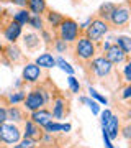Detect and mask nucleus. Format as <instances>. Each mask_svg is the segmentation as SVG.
Listing matches in <instances>:
<instances>
[{"mask_svg":"<svg viewBox=\"0 0 131 148\" xmlns=\"http://www.w3.org/2000/svg\"><path fill=\"white\" fill-rule=\"evenodd\" d=\"M84 73H85L87 81H89L90 84H94V82H100V84L105 86L107 89L111 90L110 81H113L118 89L121 87V81H123L121 77H120V79H111V77L116 76L120 71L116 69V66H113L108 59L105 58L103 54L95 56L90 63L85 64V66H84Z\"/></svg>","mask_w":131,"mask_h":148,"instance_id":"obj_1","label":"nucleus"},{"mask_svg":"<svg viewBox=\"0 0 131 148\" xmlns=\"http://www.w3.org/2000/svg\"><path fill=\"white\" fill-rule=\"evenodd\" d=\"M97 54H98V45L89 40L85 35H80L79 40L72 45V56L75 63H79L82 68L87 63H90Z\"/></svg>","mask_w":131,"mask_h":148,"instance_id":"obj_2","label":"nucleus"},{"mask_svg":"<svg viewBox=\"0 0 131 148\" xmlns=\"http://www.w3.org/2000/svg\"><path fill=\"white\" fill-rule=\"evenodd\" d=\"M0 33L7 43H16L23 35V27L12 18L10 12L5 10L2 20H0Z\"/></svg>","mask_w":131,"mask_h":148,"instance_id":"obj_3","label":"nucleus"},{"mask_svg":"<svg viewBox=\"0 0 131 148\" xmlns=\"http://www.w3.org/2000/svg\"><path fill=\"white\" fill-rule=\"evenodd\" d=\"M54 33H56L61 40L67 41L69 45H74V43L79 40V36H80V35H84V33L80 32L79 23L74 20V18H71V16H64L62 23L59 25V28Z\"/></svg>","mask_w":131,"mask_h":148,"instance_id":"obj_4","label":"nucleus"},{"mask_svg":"<svg viewBox=\"0 0 131 148\" xmlns=\"http://www.w3.org/2000/svg\"><path fill=\"white\" fill-rule=\"evenodd\" d=\"M110 28L115 30H125L130 28L131 25V8L128 7V3H116V8L113 10L110 16Z\"/></svg>","mask_w":131,"mask_h":148,"instance_id":"obj_5","label":"nucleus"},{"mask_svg":"<svg viewBox=\"0 0 131 148\" xmlns=\"http://www.w3.org/2000/svg\"><path fill=\"white\" fill-rule=\"evenodd\" d=\"M0 138H2V145L12 147L23 138V130L20 128L18 123L7 120L3 125H0Z\"/></svg>","mask_w":131,"mask_h":148,"instance_id":"obj_6","label":"nucleus"},{"mask_svg":"<svg viewBox=\"0 0 131 148\" xmlns=\"http://www.w3.org/2000/svg\"><path fill=\"white\" fill-rule=\"evenodd\" d=\"M108 32H110V23L102 20V18H97V16L94 15L92 23H90L89 28L84 32V35L89 38V40H92L94 43H100V41H103V36Z\"/></svg>","mask_w":131,"mask_h":148,"instance_id":"obj_7","label":"nucleus"},{"mask_svg":"<svg viewBox=\"0 0 131 148\" xmlns=\"http://www.w3.org/2000/svg\"><path fill=\"white\" fill-rule=\"evenodd\" d=\"M51 114L52 119L56 120H62L71 114V106H69V99H66V95L61 92V90H56V94L52 95V101H51Z\"/></svg>","mask_w":131,"mask_h":148,"instance_id":"obj_8","label":"nucleus"},{"mask_svg":"<svg viewBox=\"0 0 131 148\" xmlns=\"http://www.w3.org/2000/svg\"><path fill=\"white\" fill-rule=\"evenodd\" d=\"M23 107L30 114L38 110V109L46 107V101H44V95H43V90H41V86L39 84H35V87L26 94L25 101H23Z\"/></svg>","mask_w":131,"mask_h":148,"instance_id":"obj_9","label":"nucleus"},{"mask_svg":"<svg viewBox=\"0 0 131 148\" xmlns=\"http://www.w3.org/2000/svg\"><path fill=\"white\" fill-rule=\"evenodd\" d=\"M0 56H2V63H5L7 66L18 64L23 59V53H21L20 46L16 43H7V45H3V49H2Z\"/></svg>","mask_w":131,"mask_h":148,"instance_id":"obj_10","label":"nucleus"},{"mask_svg":"<svg viewBox=\"0 0 131 148\" xmlns=\"http://www.w3.org/2000/svg\"><path fill=\"white\" fill-rule=\"evenodd\" d=\"M43 68H39L36 63H25L23 71H21V79L25 81V84H38L43 79Z\"/></svg>","mask_w":131,"mask_h":148,"instance_id":"obj_11","label":"nucleus"},{"mask_svg":"<svg viewBox=\"0 0 131 148\" xmlns=\"http://www.w3.org/2000/svg\"><path fill=\"white\" fill-rule=\"evenodd\" d=\"M105 56V58L108 59L113 66H120V64H123V63H126V59H128V56H126V53L121 49L116 43H111L110 45V48L107 49V51H103L102 53Z\"/></svg>","mask_w":131,"mask_h":148,"instance_id":"obj_12","label":"nucleus"},{"mask_svg":"<svg viewBox=\"0 0 131 148\" xmlns=\"http://www.w3.org/2000/svg\"><path fill=\"white\" fill-rule=\"evenodd\" d=\"M43 135H44L43 127L36 125L31 119H28V120L23 123V138H30V140H33V142L39 143L41 138H43Z\"/></svg>","mask_w":131,"mask_h":148,"instance_id":"obj_13","label":"nucleus"},{"mask_svg":"<svg viewBox=\"0 0 131 148\" xmlns=\"http://www.w3.org/2000/svg\"><path fill=\"white\" fill-rule=\"evenodd\" d=\"M21 38H23V46L28 53H35L43 46V40L36 32H26L21 35Z\"/></svg>","mask_w":131,"mask_h":148,"instance_id":"obj_14","label":"nucleus"},{"mask_svg":"<svg viewBox=\"0 0 131 148\" xmlns=\"http://www.w3.org/2000/svg\"><path fill=\"white\" fill-rule=\"evenodd\" d=\"M7 115H8V120L13 122V123H18V125H23L30 119L25 107H20V106H8L7 107Z\"/></svg>","mask_w":131,"mask_h":148,"instance_id":"obj_15","label":"nucleus"},{"mask_svg":"<svg viewBox=\"0 0 131 148\" xmlns=\"http://www.w3.org/2000/svg\"><path fill=\"white\" fill-rule=\"evenodd\" d=\"M30 119H31L36 125H39V127L44 128V125H48V123L52 120V114H51L49 109L43 107V109H38V110L31 112V114H30Z\"/></svg>","mask_w":131,"mask_h":148,"instance_id":"obj_16","label":"nucleus"},{"mask_svg":"<svg viewBox=\"0 0 131 148\" xmlns=\"http://www.w3.org/2000/svg\"><path fill=\"white\" fill-rule=\"evenodd\" d=\"M43 16H44V21H46L48 28H49V30H52V32H56V30L59 28V25H61V23H62V20H64L62 13L52 10V8H48L46 13H44Z\"/></svg>","mask_w":131,"mask_h":148,"instance_id":"obj_17","label":"nucleus"},{"mask_svg":"<svg viewBox=\"0 0 131 148\" xmlns=\"http://www.w3.org/2000/svg\"><path fill=\"white\" fill-rule=\"evenodd\" d=\"M103 128L107 130V133H108V137L111 140H116L120 137V130H121V117L113 114L111 119L108 120V123H107V127H103Z\"/></svg>","mask_w":131,"mask_h":148,"instance_id":"obj_18","label":"nucleus"},{"mask_svg":"<svg viewBox=\"0 0 131 148\" xmlns=\"http://www.w3.org/2000/svg\"><path fill=\"white\" fill-rule=\"evenodd\" d=\"M115 8H116L115 2H103V3L98 7V10L95 12V16H97V18H102V20H105V21H110V16H111V13H113Z\"/></svg>","mask_w":131,"mask_h":148,"instance_id":"obj_19","label":"nucleus"},{"mask_svg":"<svg viewBox=\"0 0 131 148\" xmlns=\"http://www.w3.org/2000/svg\"><path fill=\"white\" fill-rule=\"evenodd\" d=\"M26 8L31 12L33 15H44L48 10V3L46 0H28Z\"/></svg>","mask_w":131,"mask_h":148,"instance_id":"obj_20","label":"nucleus"},{"mask_svg":"<svg viewBox=\"0 0 131 148\" xmlns=\"http://www.w3.org/2000/svg\"><path fill=\"white\" fill-rule=\"evenodd\" d=\"M35 63H36L39 68H43V69H51V68L56 66V58H54L49 51H46V53L39 54V56L35 59Z\"/></svg>","mask_w":131,"mask_h":148,"instance_id":"obj_21","label":"nucleus"},{"mask_svg":"<svg viewBox=\"0 0 131 148\" xmlns=\"http://www.w3.org/2000/svg\"><path fill=\"white\" fill-rule=\"evenodd\" d=\"M113 43H116L126 53V56L131 58V36H128V35H116L113 38Z\"/></svg>","mask_w":131,"mask_h":148,"instance_id":"obj_22","label":"nucleus"},{"mask_svg":"<svg viewBox=\"0 0 131 148\" xmlns=\"http://www.w3.org/2000/svg\"><path fill=\"white\" fill-rule=\"evenodd\" d=\"M30 16H31V12L28 10V8H20V10H16L15 13H12V18H13L16 23H20L21 27L28 25Z\"/></svg>","mask_w":131,"mask_h":148,"instance_id":"obj_23","label":"nucleus"},{"mask_svg":"<svg viewBox=\"0 0 131 148\" xmlns=\"http://www.w3.org/2000/svg\"><path fill=\"white\" fill-rule=\"evenodd\" d=\"M52 48H54V51L59 54H64V53H69V49H71V45L67 41H64L61 38L54 33V40H52Z\"/></svg>","mask_w":131,"mask_h":148,"instance_id":"obj_24","label":"nucleus"},{"mask_svg":"<svg viewBox=\"0 0 131 148\" xmlns=\"http://www.w3.org/2000/svg\"><path fill=\"white\" fill-rule=\"evenodd\" d=\"M25 97H26V92L25 90H15V92H12V94L7 95V99H5V104L7 106H16V104H20V102L25 101Z\"/></svg>","mask_w":131,"mask_h":148,"instance_id":"obj_25","label":"nucleus"},{"mask_svg":"<svg viewBox=\"0 0 131 148\" xmlns=\"http://www.w3.org/2000/svg\"><path fill=\"white\" fill-rule=\"evenodd\" d=\"M28 25H30L35 32H41L43 28H46V21H44V16L43 15H33L31 13Z\"/></svg>","mask_w":131,"mask_h":148,"instance_id":"obj_26","label":"nucleus"},{"mask_svg":"<svg viewBox=\"0 0 131 148\" xmlns=\"http://www.w3.org/2000/svg\"><path fill=\"white\" fill-rule=\"evenodd\" d=\"M39 36L43 40V45H46V48H52V40H54V32L49 30V28H43L39 32Z\"/></svg>","mask_w":131,"mask_h":148,"instance_id":"obj_27","label":"nucleus"},{"mask_svg":"<svg viewBox=\"0 0 131 148\" xmlns=\"http://www.w3.org/2000/svg\"><path fill=\"white\" fill-rule=\"evenodd\" d=\"M56 66H59V68L62 69L64 73H67L69 76H74V73H75V69H74L62 56H58V58H56Z\"/></svg>","mask_w":131,"mask_h":148,"instance_id":"obj_28","label":"nucleus"},{"mask_svg":"<svg viewBox=\"0 0 131 148\" xmlns=\"http://www.w3.org/2000/svg\"><path fill=\"white\" fill-rule=\"evenodd\" d=\"M80 102H82V104H87V106L90 107V110H92V114H94V115H98V114H100V106H98V102L95 101V99L80 97Z\"/></svg>","mask_w":131,"mask_h":148,"instance_id":"obj_29","label":"nucleus"},{"mask_svg":"<svg viewBox=\"0 0 131 148\" xmlns=\"http://www.w3.org/2000/svg\"><path fill=\"white\" fill-rule=\"evenodd\" d=\"M44 132L48 133H62V123L61 122H54L51 120L48 125H44V128H43Z\"/></svg>","mask_w":131,"mask_h":148,"instance_id":"obj_30","label":"nucleus"},{"mask_svg":"<svg viewBox=\"0 0 131 148\" xmlns=\"http://www.w3.org/2000/svg\"><path fill=\"white\" fill-rule=\"evenodd\" d=\"M89 94H90V97H92V99H95L98 104H103V106H107V104H108V99H107L105 95H102L100 92H97L92 86H89Z\"/></svg>","mask_w":131,"mask_h":148,"instance_id":"obj_31","label":"nucleus"},{"mask_svg":"<svg viewBox=\"0 0 131 148\" xmlns=\"http://www.w3.org/2000/svg\"><path fill=\"white\" fill-rule=\"evenodd\" d=\"M120 135L125 138V140L131 142V120H125V123H121Z\"/></svg>","mask_w":131,"mask_h":148,"instance_id":"obj_32","label":"nucleus"},{"mask_svg":"<svg viewBox=\"0 0 131 148\" xmlns=\"http://www.w3.org/2000/svg\"><path fill=\"white\" fill-rule=\"evenodd\" d=\"M67 82H69V87H71V92H72V94H79V92H80L82 87H80V82H79V79L75 76H69Z\"/></svg>","mask_w":131,"mask_h":148,"instance_id":"obj_33","label":"nucleus"},{"mask_svg":"<svg viewBox=\"0 0 131 148\" xmlns=\"http://www.w3.org/2000/svg\"><path fill=\"white\" fill-rule=\"evenodd\" d=\"M121 77H123V81H125L126 84L131 82V58L126 59L125 68H123V73H121Z\"/></svg>","mask_w":131,"mask_h":148,"instance_id":"obj_34","label":"nucleus"},{"mask_svg":"<svg viewBox=\"0 0 131 148\" xmlns=\"http://www.w3.org/2000/svg\"><path fill=\"white\" fill-rule=\"evenodd\" d=\"M111 115H113V114H111V110H110V109H105V110L102 112V119H100L102 128H103V127H107V123H108V120L111 119Z\"/></svg>","mask_w":131,"mask_h":148,"instance_id":"obj_35","label":"nucleus"},{"mask_svg":"<svg viewBox=\"0 0 131 148\" xmlns=\"http://www.w3.org/2000/svg\"><path fill=\"white\" fill-rule=\"evenodd\" d=\"M102 135H103L105 147H107V148H115V147H113V143H111V138L108 137V133H107V130H105V128H102Z\"/></svg>","mask_w":131,"mask_h":148,"instance_id":"obj_36","label":"nucleus"},{"mask_svg":"<svg viewBox=\"0 0 131 148\" xmlns=\"http://www.w3.org/2000/svg\"><path fill=\"white\" fill-rule=\"evenodd\" d=\"M7 120H8V115H7V107L0 106V125H3Z\"/></svg>","mask_w":131,"mask_h":148,"instance_id":"obj_37","label":"nucleus"},{"mask_svg":"<svg viewBox=\"0 0 131 148\" xmlns=\"http://www.w3.org/2000/svg\"><path fill=\"white\" fill-rule=\"evenodd\" d=\"M92 18H94V16H89V18H87V21H84V23H80V25H79V27H80V32H82V33H84L85 30L89 28V25L92 23Z\"/></svg>","mask_w":131,"mask_h":148,"instance_id":"obj_38","label":"nucleus"},{"mask_svg":"<svg viewBox=\"0 0 131 148\" xmlns=\"http://www.w3.org/2000/svg\"><path fill=\"white\" fill-rule=\"evenodd\" d=\"M121 120H131V106H128L123 112V117H121Z\"/></svg>","mask_w":131,"mask_h":148,"instance_id":"obj_39","label":"nucleus"},{"mask_svg":"<svg viewBox=\"0 0 131 148\" xmlns=\"http://www.w3.org/2000/svg\"><path fill=\"white\" fill-rule=\"evenodd\" d=\"M36 148H62V145H61V142L52 143V145H41V143H38Z\"/></svg>","mask_w":131,"mask_h":148,"instance_id":"obj_40","label":"nucleus"},{"mask_svg":"<svg viewBox=\"0 0 131 148\" xmlns=\"http://www.w3.org/2000/svg\"><path fill=\"white\" fill-rule=\"evenodd\" d=\"M8 2H12V3L18 5L20 8H26V3H28V0H8Z\"/></svg>","mask_w":131,"mask_h":148,"instance_id":"obj_41","label":"nucleus"},{"mask_svg":"<svg viewBox=\"0 0 131 148\" xmlns=\"http://www.w3.org/2000/svg\"><path fill=\"white\" fill-rule=\"evenodd\" d=\"M71 123H62V133H67V132H71Z\"/></svg>","mask_w":131,"mask_h":148,"instance_id":"obj_42","label":"nucleus"},{"mask_svg":"<svg viewBox=\"0 0 131 148\" xmlns=\"http://www.w3.org/2000/svg\"><path fill=\"white\" fill-rule=\"evenodd\" d=\"M3 12L5 10H3V7H2V3H0V20H2V16H3Z\"/></svg>","mask_w":131,"mask_h":148,"instance_id":"obj_43","label":"nucleus"},{"mask_svg":"<svg viewBox=\"0 0 131 148\" xmlns=\"http://www.w3.org/2000/svg\"><path fill=\"white\" fill-rule=\"evenodd\" d=\"M0 36H2V33H0ZM2 49H3V43H2V40H0V53H2Z\"/></svg>","mask_w":131,"mask_h":148,"instance_id":"obj_44","label":"nucleus"},{"mask_svg":"<svg viewBox=\"0 0 131 148\" xmlns=\"http://www.w3.org/2000/svg\"><path fill=\"white\" fill-rule=\"evenodd\" d=\"M2 2H8V0H0V3H2Z\"/></svg>","mask_w":131,"mask_h":148,"instance_id":"obj_45","label":"nucleus"},{"mask_svg":"<svg viewBox=\"0 0 131 148\" xmlns=\"http://www.w3.org/2000/svg\"><path fill=\"white\" fill-rule=\"evenodd\" d=\"M0 145H2V138H0Z\"/></svg>","mask_w":131,"mask_h":148,"instance_id":"obj_46","label":"nucleus"},{"mask_svg":"<svg viewBox=\"0 0 131 148\" xmlns=\"http://www.w3.org/2000/svg\"><path fill=\"white\" fill-rule=\"evenodd\" d=\"M130 143H131V142H130Z\"/></svg>","mask_w":131,"mask_h":148,"instance_id":"obj_47","label":"nucleus"}]
</instances>
